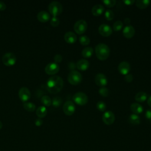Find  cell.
I'll list each match as a JSON object with an SVG mask.
<instances>
[{"label": "cell", "instance_id": "obj_1", "mask_svg": "<svg viewBox=\"0 0 151 151\" xmlns=\"http://www.w3.org/2000/svg\"><path fill=\"white\" fill-rule=\"evenodd\" d=\"M64 85L63 79L58 76H52L47 81L48 91L52 94H57L60 92Z\"/></svg>", "mask_w": 151, "mask_h": 151}, {"label": "cell", "instance_id": "obj_2", "mask_svg": "<svg viewBox=\"0 0 151 151\" xmlns=\"http://www.w3.org/2000/svg\"><path fill=\"white\" fill-rule=\"evenodd\" d=\"M95 52L98 59L104 61L109 57L110 50L108 45L103 43H100L96 46Z\"/></svg>", "mask_w": 151, "mask_h": 151}, {"label": "cell", "instance_id": "obj_3", "mask_svg": "<svg viewBox=\"0 0 151 151\" xmlns=\"http://www.w3.org/2000/svg\"><path fill=\"white\" fill-rule=\"evenodd\" d=\"M49 12L53 17H57L61 14L63 11V6L58 1H52L48 5Z\"/></svg>", "mask_w": 151, "mask_h": 151}, {"label": "cell", "instance_id": "obj_4", "mask_svg": "<svg viewBox=\"0 0 151 151\" xmlns=\"http://www.w3.org/2000/svg\"><path fill=\"white\" fill-rule=\"evenodd\" d=\"M68 82L71 85H78L82 81V76L81 73L77 71H71L68 75L67 77Z\"/></svg>", "mask_w": 151, "mask_h": 151}, {"label": "cell", "instance_id": "obj_5", "mask_svg": "<svg viewBox=\"0 0 151 151\" xmlns=\"http://www.w3.org/2000/svg\"><path fill=\"white\" fill-rule=\"evenodd\" d=\"M73 99L74 101L80 106L86 105L88 102L87 96L83 92H77L75 93Z\"/></svg>", "mask_w": 151, "mask_h": 151}, {"label": "cell", "instance_id": "obj_6", "mask_svg": "<svg viewBox=\"0 0 151 151\" xmlns=\"http://www.w3.org/2000/svg\"><path fill=\"white\" fill-rule=\"evenodd\" d=\"M87 29V24L86 21L83 19H80L77 21L74 25V29L75 32L78 34L81 35L84 33Z\"/></svg>", "mask_w": 151, "mask_h": 151}, {"label": "cell", "instance_id": "obj_7", "mask_svg": "<svg viewBox=\"0 0 151 151\" xmlns=\"http://www.w3.org/2000/svg\"><path fill=\"white\" fill-rule=\"evenodd\" d=\"M2 63L6 66H12L17 61L15 55L12 52H6L3 55L2 58Z\"/></svg>", "mask_w": 151, "mask_h": 151}, {"label": "cell", "instance_id": "obj_8", "mask_svg": "<svg viewBox=\"0 0 151 151\" xmlns=\"http://www.w3.org/2000/svg\"><path fill=\"white\" fill-rule=\"evenodd\" d=\"M76 107L74 103L70 100L67 101L63 105V111L67 116H71L75 112Z\"/></svg>", "mask_w": 151, "mask_h": 151}, {"label": "cell", "instance_id": "obj_9", "mask_svg": "<svg viewBox=\"0 0 151 151\" xmlns=\"http://www.w3.org/2000/svg\"><path fill=\"white\" fill-rule=\"evenodd\" d=\"M102 120L104 124L107 125H111L115 120L114 114L111 111H106L103 114Z\"/></svg>", "mask_w": 151, "mask_h": 151}, {"label": "cell", "instance_id": "obj_10", "mask_svg": "<svg viewBox=\"0 0 151 151\" xmlns=\"http://www.w3.org/2000/svg\"><path fill=\"white\" fill-rule=\"evenodd\" d=\"M59 70L60 67L58 64L55 63H50L45 68V71L48 75H54L57 74Z\"/></svg>", "mask_w": 151, "mask_h": 151}, {"label": "cell", "instance_id": "obj_11", "mask_svg": "<svg viewBox=\"0 0 151 151\" xmlns=\"http://www.w3.org/2000/svg\"><path fill=\"white\" fill-rule=\"evenodd\" d=\"M18 96L21 101L25 102L28 101L30 99L31 93L28 88L25 87H22L19 90Z\"/></svg>", "mask_w": 151, "mask_h": 151}, {"label": "cell", "instance_id": "obj_12", "mask_svg": "<svg viewBox=\"0 0 151 151\" xmlns=\"http://www.w3.org/2000/svg\"><path fill=\"white\" fill-rule=\"evenodd\" d=\"M99 32L103 37H109L112 34V29L111 28L105 24H101L99 27Z\"/></svg>", "mask_w": 151, "mask_h": 151}, {"label": "cell", "instance_id": "obj_13", "mask_svg": "<svg viewBox=\"0 0 151 151\" xmlns=\"http://www.w3.org/2000/svg\"><path fill=\"white\" fill-rule=\"evenodd\" d=\"M95 83L96 84L101 87H105L107 84V79L106 76L102 73H99L95 76Z\"/></svg>", "mask_w": 151, "mask_h": 151}, {"label": "cell", "instance_id": "obj_14", "mask_svg": "<svg viewBox=\"0 0 151 151\" xmlns=\"http://www.w3.org/2000/svg\"><path fill=\"white\" fill-rule=\"evenodd\" d=\"M118 70L121 74L125 76L130 70V65L127 61H122L119 64Z\"/></svg>", "mask_w": 151, "mask_h": 151}, {"label": "cell", "instance_id": "obj_15", "mask_svg": "<svg viewBox=\"0 0 151 151\" xmlns=\"http://www.w3.org/2000/svg\"><path fill=\"white\" fill-rule=\"evenodd\" d=\"M135 34V29L134 27L130 25L126 26L123 30V34L126 38H132Z\"/></svg>", "mask_w": 151, "mask_h": 151}, {"label": "cell", "instance_id": "obj_16", "mask_svg": "<svg viewBox=\"0 0 151 151\" xmlns=\"http://www.w3.org/2000/svg\"><path fill=\"white\" fill-rule=\"evenodd\" d=\"M64 40L68 44H74L77 41V35L71 31L67 32L64 36Z\"/></svg>", "mask_w": 151, "mask_h": 151}, {"label": "cell", "instance_id": "obj_17", "mask_svg": "<svg viewBox=\"0 0 151 151\" xmlns=\"http://www.w3.org/2000/svg\"><path fill=\"white\" fill-rule=\"evenodd\" d=\"M37 19L41 22H45L50 19V14L45 11H41L37 14Z\"/></svg>", "mask_w": 151, "mask_h": 151}, {"label": "cell", "instance_id": "obj_18", "mask_svg": "<svg viewBox=\"0 0 151 151\" xmlns=\"http://www.w3.org/2000/svg\"><path fill=\"white\" fill-rule=\"evenodd\" d=\"M89 65L90 64L87 60L81 59L78 61V62L76 64V67L78 68V70L84 71L88 68Z\"/></svg>", "mask_w": 151, "mask_h": 151}, {"label": "cell", "instance_id": "obj_19", "mask_svg": "<svg viewBox=\"0 0 151 151\" xmlns=\"http://www.w3.org/2000/svg\"><path fill=\"white\" fill-rule=\"evenodd\" d=\"M104 11V8L102 5H95L91 9V13L94 16H100Z\"/></svg>", "mask_w": 151, "mask_h": 151}, {"label": "cell", "instance_id": "obj_20", "mask_svg": "<svg viewBox=\"0 0 151 151\" xmlns=\"http://www.w3.org/2000/svg\"><path fill=\"white\" fill-rule=\"evenodd\" d=\"M130 110L133 113V114H141L143 112V108L140 104L134 103L130 105Z\"/></svg>", "mask_w": 151, "mask_h": 151}, {"label": "cell", "instance_id": "obj_21", "mask_svg": "<svg viewBox=\"0 0 151 151\" xmlns=\"http://www.w3.org/2000/svg\"><path fill=\"white\" fill-rule=\"evenodd\" d=\"M47 114V110L46 107L44 106L38 107L36 110V114L38 118L42 119Z\"/></svg>", "mask_w": 151, "mask_h": 151}, {"label": "cell", "instance_id": "obj_22", "mask_svg": "<svg viewBox=\"0 0 151 151\" xmlns=\"http://www.w3.org/2000/svg\"><path fill=\"white\" fill-rule=\"evenodd\" d=\"M83 57L85 58H90L93 54V49L91 47H87L84 48L81 52Z\"/></svg>", "mask_w": 151, "mask_h": 151}, {"label": "cell", "instance_id": "obj_23", "mask_svg": "<svg viewBox=\"0 0 151 151\" xmlns=\"http://www.w3.org/2000/svg\"><path fill=\"white\" fill-rule=\"evenodd\" d=\"M128 120L130 124L133 125H137L140 123V117L136 114H132L130 115V116L129 117Z\"/></svg>", "mask_w": 151, "mask_h": 151}, {"label": "cell", "instance_id": "obj_24", "mask_svg": "<svg viewBox=\"0 0 151 151\" xmlns=\"http://www.w3.org/2000/svg\"><path fill=\"white\" fill-rule=\"evenodd\" d=\"M147 99V95L145 92H143V91H140L137 93L134 96V99L140 103L145 101Z\"/></svg>", "mask_w": 151, "mask_h": 151}, {"label": "cell", "instance_id": "obj_25", "mask_svg": "<svg viewBox=\"0 0 151 151\" xmlns=\"http://www.w3.org/2000/svg\"><path fill=\"white\" fill-rule=\"evenodd\" d=\"M150 1L149 0H137L136 2V5L140 9H145L147 8L149 4Z\"/></svg>", "mask_w": 151, "mask_h": 151}, {"label": "cell", "instance_id": "obj_26", "mask_svg": "<svg viewBox=\"0 0 151 151\" xmlns=\"http://www.w3.org/2000/svg\"><path fill=\"white\" fill-rule=\"evenodd\" d=\"M41 103L44 105V106H46V107H48L50 106L52 104V100L51 99V98L48 96H43L42 97H41Z\"/></svg>", "mask_w": 151, "mask_h": 151}, {"label": "cell", "instance_id": "obj_27", "mask_svg": "<svg viewBox=\"0 0 151 151\" xmlns=\"http://www.w3.org/2000/svg\"><path fill=\"white\" fill-rule=\"evenodd\" d=\"M23 107L26 110H27L28 111H30V112H32V111H34L35 108H36L35 105L34 103H31V102H25V103H24V104H23Z\"/></svg>", "mask_w": 151, "mask_h": 151}, {"label": "cell", "instance_id": "obj_28", "mask_svg": "<svg viewBox=\"0 0 151 151\" xmlns=\"http://www.w3.org/2000/svg\"><path fill=\"white\" fill-rule=\"evenodd\" d=\"M79 42L83 45H87L90 42V40L88 37L86 35H83L80 37L79 38Z\"/></svg>", "mask_w": 151, "mask_h": 151}, {"label": "cell", "instance_id": "obj_29", "mask_svg": "<svg viewBox=\"0 0 151 151\" xmlns=\"http://www.w3.org/2000/svg\"><path fill=\"white\" fill-rule=\"evenodd\" d=\"M123 23L121 21H116L113 25V29L116 31H119L121 30L123 28Z\"/></svg>", "mask_w": 151, "mask_h": 151}, {"label": "cell", "instance_id": "obj_30", "mask_svg": "<svg viewBox=\"0 0 151 151\" xmlns=\"http://www.w3.org/2000/svg\"><path fill=\"white\" fill-rule=\"evenodd\" d=\"M62 103V99L60 97H55L52 100V105L55 107H59Z\"/></svg>", "mask_w": 151, "mask_h": 151}, {"label": "cell", "instance_id": "obj_31", "mask_svg": "<svg viewBox=\"0 0 151 151\" xmlns=\"http://www.w3.org/2000/svg\"><path fill=\"white\" fill-rule=\"evenodd\" d=\"M97 109L100 111H104L106 109V104L102 101H99L96 104Z\"/></svg>", "mask_w": 151, "mask_h": 151}, {"label": "cell", "instance_id": "obj_32", "mask_svg": "<svg viewBox=\"0 0 151 151\" xmlns=\"http://www.w3.org/2000/svg\"><path fill=\"white\" fill-rule=\"evenodd\" d=\"M104 17L107 20L111 21L114 18V14L111 10H107L104 13Z\"/></svg>", "mask_w": 151, "mask_h": 151}, {"label": "cell", "instance_id": "obj_33", "mask_svg": "<svg viewBox=\"0 0 151 151\" xmlns=\"http://www.w3.org/2000/svg\"><path fill=\"white\" fill-rule=\"evenodd\" d=\"M99 93L101 96L107 97L109 95V90L106 87H102L99 89Z\"/></svg>", "mask_w": 151, "mask_h": 151}, {"label": "cell", "instance_id": "obj_34", "mask_svg": "<svg viewBox=\"0 0 151 151\" xmlns=\"http://www.w3.org/2000/svg\"><path fill=\"white\" fill-rule=\"evenodd\" d=\"M103 4L109 8L114 6L116 4V1L115 0H104L103 1Z\"/></svg>", "mask_w": 151, "mask_h": 151}, {"label": "cell", "instance_id": "obj_35", "mask_svg": "<svg viewBox=\"0 0 151 151\" xmlns=\"http://www.w3.org/2000/svg\"><path fill=\"white\" fill-rule=\"evenodd\" d=\"M50 24L54 27H57L60 24V20L57 17H52L50 20Z\"/></svg>", "mask_w": 151, "mask_h": 151}, {"label": "cell", "instance_id": "obj_36", "mask_svg": "<svg viewBox=\"0 0 151 151\" xmlns=\"http://www.w3.org/2000/svg\"><path fill=\"white\" fill-rule=\"evenodd\" d=\"M124 80L127 82V83H130L132 81L133 79V76L130 74H127L126 75H125L124 76Z\"/></svg>", "mask_w": 151, "mask_h": 151}, {"label": "cell", "instance_id": "obj_37", "mask_svg": "<svg viewBox=\"0 0 151 151\" xmlns=\"http://www.w3.org/2000/svg\"><path fill=\"white\" fill-rule=\"evenodd\" d=\"M54 60L55 63H60L62 61L63 58L60 54H56L54 57Z\"/></svg>", "mask_w": 151, "mask_h": 151}, {"label": "cell", "instance_id": "obj_38", "mask_svg": "<svg viewBox=\"0 0 151 151\" xmlns=\"http://www.w3.org/2000/svg\"><path fill=\"white\" fill-rule=\"evenodd\" d=\"M145 116H146V118L147 119V120H148L150 122H151V109L147 110L146 111Z\"/></svg>", "mask_w": 151, "mask_h": 151}, {"label": "cell", "instance_id": "obj_39", "mask_svg": "<svg viewBox=\"0 0 151 151\" xmlns=\"http://www.w3.org/2000/svg\"><path fill=\"white\" fill-rule=\"evenodd\" d=\"M42 123H43V121L40 118H37L35 121V124L37 126H40L42 124Z\"/></svg>", "mask_w": 151, "mask_h": 151}, {"label": "cell", "instance_id": "obj_40", "mask_svg": "<svg viewBox=\"0 0 151 151\" xmlns=\"http://www.w3.org/2000/svg\"><path fill=\"white\" fill-rule=\"evenodd\" d=\"M123 2L127 5H132L135 2V1L134 0H126L123 1Z\"/></svg>", "mask_w": 151, "mask_h": 151}, {"label": "cell", "instance_id": "obj_41", "mask_svg": "<svg viewBox=\"0 0 151 151\" xmlns=\"http://www.w3.org/2000/svg\"><path fill=\"white\" fill-rule=\"evenodd\" d=\"M6 9V5L2 1H0V10L4 11Z\"/></svg>", "mask_w": 151, "mask_h": 151}, {"label": "cell", "instance_id": "obj_42", "mask_svg": "<svg viewBox=\"0 0 151 151\" xmlns=\"http://www.w3.org/2000/svg\"><path fill=\"white\" fill-rule=\"evenodd\" d=\"M124 23L125 24H129L130 23V19L128 18H126L124 19Z\"/></svg>", "mask_w": 151, "mask_h": 151}, {"label": "cell", "instance_id": "obj_43", "mask_svg": "<svg viewBox=\"0 0 151 151\" xmlns=\"http://www.w3.org/2000/svg\"><path fill=\"white\" fill-rule=\"evenodd\" d=\"M147 104L150 107H151V96L147 99Z\"/></svg>", "mask_w": 151, "mask_h": 151}, {"label": "cell", "instance_id": "obj_44", "mask_svg": "<svg viewBox=\"0 0 151 151\" xmlns=\"http://www.w3.org/2000/svg\"><path fill=\"white\" fill-rule=\"evenodd\" d=\"M2 127V122L0 121V129H1Z\"/></svg>", "mask_w": 151, "mask_h": 151}, {"label": "cell", "instance_id": "obj_45", "mask_svg": "<svg viewBox=\"0 0 151 151\" xmlns=\"http://www.w3.org/2000/svg\"><path fill=\"white\" fill-rule=\"evenodd\" d=\"M150 151H151V150H150Z\"/></svg>", "mask_w": 151, "mask_h": 151}]
</instances>
